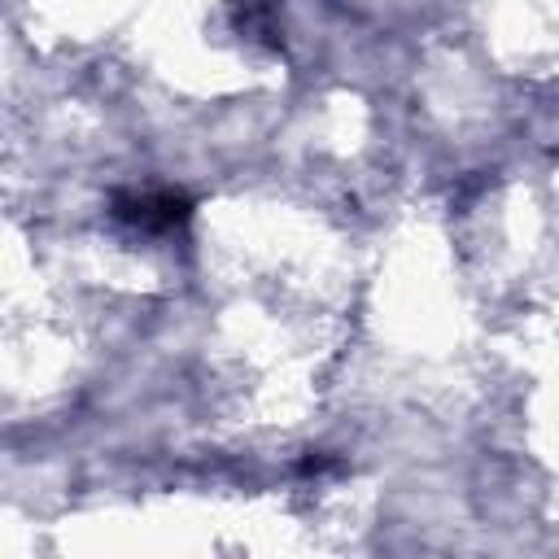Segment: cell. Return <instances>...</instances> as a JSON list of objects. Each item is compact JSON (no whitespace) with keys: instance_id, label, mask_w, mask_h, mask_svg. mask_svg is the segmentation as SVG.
I'll list each match as a JSON object with an SVG mask.
<instances>
[{"instance_id":"1","label":"cell","mask_w":559,"mask_h":559,"mask_svg":"<svg viewBox=\"0 0 559 559\" xmlns=\"http://www.w3.org/2000/svg\"><path fill=\"white\" fill-rule=\"evenodd\" d=\"M114 214L144 227V231H162V227H175L188 218V197H179V192H127L114 201Z\"/></svg>"}]
</instances>
